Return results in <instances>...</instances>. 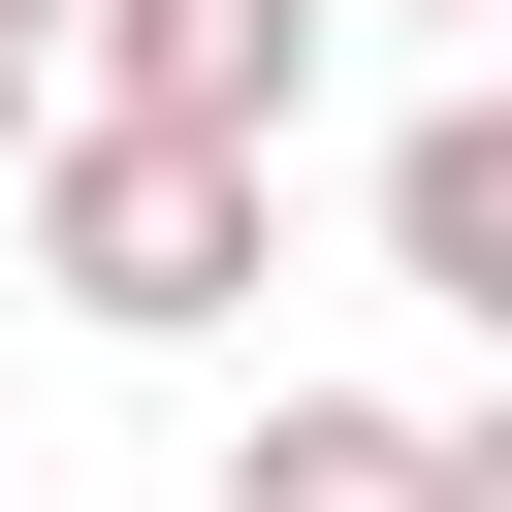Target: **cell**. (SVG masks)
<instances>
[{
    "label": "cell",
    "instance_id": "obj_5",
    "mask_svg": "<svg viewBox=\"0 0 512 512\" xmlns=\"http://www.w3.org/2000/svg\"><path fill=\"white\" fill-rule=\"evenodd\" d=\"M32 96H64V64H0V160H32Z\"/></svg>",
    "mask_w": 512,
    "mask_h": 512
},
{
    "label": "cell",
    "instance_id": "obj_4",
    "mask_svg": "<svg viewBox=\"0 0 512 512\" xmlns=\"http://www.w3.org/2000/svg\"><path fill=\"white\" fill-rule=\"evenodd\" d=\"M384 288L416 320H512V96H416L384 128Z\"/></svg>",
    "mask_w": 512,
    "mask_h": 512
},
{
    "label": "cell",
    "instance_id": "obj_6",
    "mask_svg": "<svg viewBox=\"0 0 512 512\" xmlns=\"http://www.w3.org/2000/svg\"><path fill=\"white\" fill-rule=\"evenodd\" d=\"M0 64H64V0H0Z\"/></svg>",
    "mask_w": 512,
    "mask_h": 512
},
{
    "label": "cell",
    "instance_id": "obj_7",
    "mask_svg": "<svg viewBox=\"0 0 512 512\" xmlns=\"http://www.w3.org/2000/svg\"><path fill=\"white\" fill-rule=\"evenodd\" d=\"M416 32H480V0H416Z\"/></svg>",
    "mask_w": 512,
    "mask_h": 512
},
{
    "label": "cell",
    "instance_id": "obj_3",
    "mask_svg": "<svg viewBox=\"0 0 512 512\" xmlns=\"http://www.w3.org/2000/svg\"><path fill=\"white\" fill-rule=\"evenodd\" d=\"M224 512H512V416H416V384H256Z\"/></svg>",
    "mask_w": 512,
    "mask_h": 512
},
{
    "label": "cell",
    "instance_id": "obj_2",
    "mask_svg": "<svg viewBox=\"0 0 512 512\" xmlns=\"http://www.w3.org/2000/svg\"><path fill=\"white\" fill-rule=\"evenodd\" d=\"M64 64H96V128L288 160V96H320V0H64Z\"/></svg>",
    "mask_w": 512,
    "mask_h": 512
},
{
    "label": "cell",
    "instance_id": "obj_1",
    "mask_svg": "<svg viewBox=\"0 0 512 512\" xmlns=\"http://www.w3.org/2000/svg\"><path fill=\"white\" fill-rule=\"evenodd\" d=\"M32 288L96 320V352H192V320H256V192L288 160H192V128H96V96H32Z\"/></svg>",
    "mask_w": 512,
    "mask_h": 512
}]
</instances>
